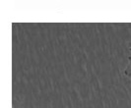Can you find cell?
<instances>
[{
    "label": "cell",
    "instance_id": "cell-1",
    "mask_svg": "<svg viewBox=\"0 0 131 108\" xmlns=\"http://www.w3.org/2000/svg\"><path fill=\"white\" fill-rule=\"evenodd\" d=\"M125 75H127V76H131V59H130V65H129V67L125 70Z\"/></svg>",
    "mask_w": 131,
    "mask_h": 108
}]
</instances>
